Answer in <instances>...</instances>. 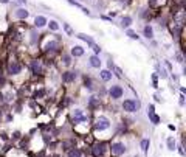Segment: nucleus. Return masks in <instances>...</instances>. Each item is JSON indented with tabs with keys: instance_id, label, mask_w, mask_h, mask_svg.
Wrapping results in <instances>:
<instances>
[{
	"instance_id": "nucleus-12",
	"label": "nucleus",
	"mask_w": 186,
	"mask_h": 157,
	"mask_svg": "<svg viewBox=\"0 0 186 157\" xmlns=\"http://www.w3.org/2000/svg\"><path fill=\"white\" fill-rule=\"evenodd\" d=\"M88 62H90V65H92L93 69H99V67H101V61H99V58H98L96 55L90 58V59H88Z\"/></svg>"
},
{
	"instance_id": "nucleus-5",
	"label": "nucleus",
	"mask_w": 186,
	"mask_h": 157,
	"mask_svg": "<svg viewBox=\"0 0 186 157\" xmlns=\"http://www.w3.org/2000/svg\"><path fill=\"white\" fill-rule=\"evenodd\" d=\"M109 95H110L112 100H119L124 95V90H123L121 86H112L109 89Z\"/></svg>"
},
{
	"instance_id": "nucleus-4",
	"label": "nucleus",
	"mask_w": 186,
	"mask_h": 157,
	"mask_svg": "<svg viewBox=\"0 0 186 157\" xmlns=\"http://www.w3.org/2000/svg\"><path fill=\"white\" fill-rule=\"evenodd\" d=\"M110 153L113 156H121L126 153V146H124V143L121 142H115V143H112L110 145Z\"/></svg>"
},
{
	"instance_id": "nucleus-15",
	"label": "nucleus",
	"mask_w": 186,
	"mask_h": 157,
	"mask_svg": "<svg viewBox=\"0 0 186 157\" xmlns=\"http://www.w3.org/2000/svg\"><path fill=\"white\" fill-rule=\"evenodd\" d=\"M140 146H141V149H143V153H147V151H149V146H151V140H149V138H143L141 143H140Z\"/></svg>"
},
{
	"instance_id": "nucleus-8",
	"label": "nucleus",
	"mask_w": 186,
	"mask_h": 157,
	"mask_svg": "<svg viewBox=\"0 0 186 157\" xmlns=\"http://www.w3.org/2000/svg\"><path fill=\"white\" fill-rule=\"evenodd\" d=\"M76 78H78V73L73 72V70H68V72H64L62 73V81L64 82H73Z\"/></svg>"
},
{
	"instance_id": "nucleus-28",
	"label": "nucleus",
	"mask_w": 186,
	"mask_h": 157,
	"mask_svg": "<svg viewBox=\"0 0 186 157\" xmlns=\"http://www.w3.org/2000/svg\"><path fill=\"white\" fill-rule=\"evenodd\" d=\"M64 28H65V31H67L68 34H73V30L70 28V25H68V23H64Z\"/></svg>"
},
{
	"instance_id": "nucleus-1",
	"label": "nucleus",
	"mask_w": 186,
	"mask_h": 157,
	"mask_svg": "<svg viewBox=\"0 0 186 157\" xmlns=\"http://www.w3.org/2000/svg\"><path fill=\"white\" fill-rule=\"evenodd\" d=\"M140 109V101L138 100H124L123 101V111L126 112H136Z\"/></svg>"
},
{
	"instance_id": "nucleus-7",
	"label": "nucleus",
	"mask_w": 186,
	"mask_h": 157,
	"mask_svg": "<svg viewBox=\"0 0 186 157\" xmlns=\"http://www.w3.org/2000/svg\"><path fill=\"white\" fill-rule=\"evenodd\" d=\"M31 72L34 75H42L44 73V65H42V62L39 61V59L31 61Z\"/></svg>"
},
{
	"instance_id": "nucleus-25",
	"label": "nucleus",
	"mask_w": 186,
	"mask_h": 157,
	"mask_svg": "<svg viewBox=\"0 0 186 157\" xmlns=\"http://www.w3.org/2000/svg\"><path fill=\"white\" fill-rule=\"evenodd\" d=\"M127 36H129L130 39H138V38H140V36H138L135 31H132V30H127Z\"/></svg>"
},
{
	"instance_id": "nucleus-23",
	"label": "nucleus",
	"mask_w": 186,
	"mask_h": 157,
	"mask_svg": "<svg viewBox=\"0 0 186 157\" xmlns=\"http://www.w3.org/2000/svg\"><path fill=\"white\" fill-rule=\"evenodd\" d=\"M149 120L154 123V124H158L160 123V117L158 115H155V114H152V115H149Z\"/></svg>"
},
{
	"instance_id": "nucleus-32",
	"label": "nucleus",
	"mask_w": 186,
	"mask_h": 157,
	"mask_svg": "<svg viewBox=\"0 0 186 157\" xmlns=\"http://www.w3.org/2000/svg\"><path fill=\"white\" fill-rule=\"evenodd\" d=\"M178 153L182 154V156H185V151H183V146H178Z\"/></svg>"
},
{
	"instance_id": "nucleus-18",
	"label": "nucleus",
	"mask_w": 186,
	"mask_h": 157,
	"mask_svg": "<svg viewBox=\"0 0 186 157\" xmlns=\"http://www.w3.org/2000/svg\"><path fill=\"white\" fill-rule=\"evenodd\" d=\"M16 16L19 17V19H27V17H28V11L27 9H17L16 11Z\"/></svg>"
},
{
	"instance_id": "nucleus-6",
	"label": "nucleus",
	"mask_w": 186,
	"mask_h": 157,
	"mask_svg": "<svg viewBox=\"0 0 186 157\" xmlns=\"http://www.w3.org/2000/svg\"><path fill=\"white\" fill-rule=\"evenodd\" d=\"M22 72V64L17 62V61H11L9 62V67H8V73L9 75H19Z\"/></svg>"
},
{
	"instance_id": "nucleus-19",
	"label": "nucleus",
	"mask_w": 186,
	"mask_h": 157,
	"mask_svg": "<svg viewBox=\"0 0 186 157\" xmlns=\"http://www.w3.org/2000/svg\"><path fill=\"white\" fill-rule=\"evenodd\" d=\"M76 38H78V39H82V41H85L87 44H90V45L93 44V39H92V38H88V36H85V34H82V33L76 34Z\"/></svg>"
},
{
	"instance_id": "nucleus-13",
	"label": "nucleus",
	"mask_w": 186,
	"mask_h": 157,
	"mask_svg": "<svg viewBox=\"0 0 186 157\" xmlns=\"http://www.w3.org/2000/svg\"><path fill=\"white\" fill-rule=\"evenodd\" d=\"M99 76H101V80L103 81H110L112 80V72L110 70H101Z\"/></svg>"
},
{
	"instance_id": "nucleus-11",
	"label": "nucleus",
	"mask_w": 186,
	"mask_h": 157,
	"mask_svg": "<svg viewBox=\"0 0 186 157\" xmlns=\"http://www.w3.org/2000/svg\"><path fill=\"white\" fill-rule=\"evenodd\" d=\"M84 55V48L81 45H75L73 48H71V56H75V58H79Z\"/></svg>"
},
{
	"instance_id": "nucleus-22",
	"label": "nucleus",
	"mask_w": 186,
	"mask_h": 157,
	"mask_svg": "<svg viewBox=\"0 0 186 157\" xmlns=\"http://www.w3.org/2000/svg\"><path fill=\"white\" fill-rule=\"evenodd\" d=\"M47 23H48L50 30H53V31H57V30H59V25H57L56 20H50V22H47Z\"/></svg>"
},
{
	"instance_id": "nucleus-10",
	"label": "nucleus",
	"mask_w": 186,
	"mask_h": 157,
	"mask_svg": "<svg viewBox=\"0 0 186 157\" xmlns=\"http://www.w3.org/2000/svg\"><path fill=\"white\" fill-rule=\"evenodd\" d=\"M47 17H44V16H36V19H34V25L37 27V28H42V27H45L47 25Z\"/></svg>"
},
{
	"instance_id": "nucleus-26",
	"label": "nucleus",
	"mask_w": 186,
	"mask_h": 157,
	"mask_svg": "<svg viewBox=\"0 0 186 157\" xmlns=\"http://www.w3.org/2000/svg\"><path fill=\"white\" fill-rule=\"evenodd\" d=\"M92 48H93V51L96 53V55H98V53H101V47H99V45H96V44H95V42L92 44Z\"/></svg>"
},
{
	"instance_id": "nucleus-27",
	"label": "nucleus",
	"mask_w": 186,
	"mask_h": 157,
	"mask_svg": "<svg viewBox=\"0 0 186 157\" xmlns=\"http://www.w3.org/2000/svg\"><path fill=\"white\" fill-rule=\"evenodd\" d=\"M152 114H155V106L154 104H151L147 107V115H152Z\"/></svg>"
},
{
	"instance_id": "nucleus-24",
	"label": "nucleus",
	"mask_w": 186,
	"mask_h": 157,
	"mask_svg": "<svg viewBox=\"0 0 186 157\" xmlns=\"http://www.w3.org/2000/svg\"><path fill=\"white\" fill-rule=\"evenodd\" d=\"M62 62H64V65H70L71 64V58L68 55H62Z\"/></svg>"
},
{
	"instance_id": "nucleus-9",
	"label": "nucleus",
	"mask_w": 186,
	"mask_h": 157,
	"mask_svg": "<svg viewBox=\"0 0 186 157\" xmlns=\"http://www.w3.org/2000/svg\"><path fill=\"white\" fill-rule=\"evenodd\" d=\"M57 48H59V42L57 41H50L48 44L45 45V51L47 53H55V51H57Z\"/></svg>"
},
{
	"instance_id": "nucleus-14",
	"label": "nucleus",
	"mask_w": 186,
	"mask_h": 157,
	"mask_svg": "<svg viewBox=\"0 0 186 157\" xmlns=\"http://www.w3.org/2000/svg\"><path fill=\"white\" fill-rule=\"evenodd\" d=\"M81 156H82V151L78 148H71L67 153V157H81Z\"/></svg>"
},
{
	"instance_id": "nucleus-16",
	"label": "nucleus",
	"mask_w": 186,
	"mask_h": 157,
	"mask_svg": "<svg viewBox=\"0 0 186 157\" xmlns=\"http://www.w3.org/2000/svg\"><path fill=\"white\" fill-rule=\"evenodd\" d=\"M130 25H132V17L130 16H124L121 19V27L123 28H129Z\"/></svg>"
},
{
	"instance_id": "nucleus-20",
	"label": "nucleus",
	"mask_w": 186,
	"mask_h": 157,
	"mask_svg": "<svg viewBox=\"0 0 186 157\" xmlns=\"http://www.w3.org/2000/svg\"><path fill=\"white\" fill-rule=\"evenodd\" d=\"M88 106H90V107H96V106H99V100L96 98V96H92V98L88 100Z\"/></svg>"
},
{
	"instance_id": "nucleus-17",
	"label": "nucleus",
	"mask_w": 186,
	"mask_h": 157,
	"mask_svg": "<svg viewBox=\"0 0 186 157\" xmlns=\"http://www.w3.org/2000/svg\"><path fill=\"white\" fill-rule=\"evenodd\" d=\"M144 38H147V39H152L154 38V30H152V27L151 25H146L144 27Z\"/></svg>"
},
{
	"instance_id": "nucleus-30",
	"label": "nucleus",
	"mask_w": 186,
	"mask_h": 157,
	"mask_svg": "<svg viewBox=\"0 0 186 157\" xmlns=\"http://www.w3.org/2000/svg\"><path fill=\"white\" fill-rule=\"evenodd\" d=\"M115 72H116V76H118V78L123 76V75H121V69H119V67H115Z\"/></svg>"
},
{
	"instance_id": "nucleus-2",
	"label": "nucleus",
	"mask_w": 186,
	"mask_h": 157,
	"mask_svg": "<svg viewBox=\"0 0 186 157\" xmlns=\"http://www.w3.org/2000/svg\"><path fill=\"white\" fill-rule=\"evenodd\" d=\"M110 128V120L104 117V115H101L96 118V122H95V129L96 131H106V129H109Z\"/></svg>"
},
{
	"instance_id": "nucleus-31",
	"label": "nucleus",
	"mask_w": 186,
	"mask_h": 157,
	"mask_svg": "<svg viewBox=\"0 0 186 157\" xmlns=\"http://www.w3.org/2000/svg\"><path fill=\"white\" fill-rule=\"evenodd\" d=\"M180 106H185V95H180Z\"/></svg>"
},
{
	"instance_id": "nucleus-21",
	"label": "nucleus",
	"mask_w": 186,
	"mask_h": 157,
	"mask_svg": "<svg viewBox=\"0 0 186 157\" xmlns=\"http://www.w3.org/2000/svg\"><path fill=\"white\" fill-rule=\"evenodd\" d=\"M167 149H169V151H174V149H175V140H174V137H169V138H167Z\"/></svg>"
},
{
	"instance_id": "nucleus-3",
	"label": "nucleus",
	"mask_w": 186,
	"mask_h": 157,
	"mask_svg": "<svg viewBox=\"0 0 186 157\" xmlns=\"http://www.w3.org/2000/svg\"><path fill=\"white\" fill-rule=\"evenodd\" d=\"M106 151H107V143L106 142H99L96 145H93V148H92V153H93L95 157H104Z\"/></svg>"
},
{
	"instance_id": "nucleus-34",
	"label": "nucleus",
	"mask_w": 186,
	"mask_h": 157,
	"mask_svg": "<svg viewBox=\"0 0 186 157\" xmlns=\"http://www.w3.org/2000/svg\"><path fill=\"white\" fill-rule=\"evenodd\" d=\"M9 0H0V3H8Z\"/></svg>"
},
{
	"instance_id": "nucleus-33",
	"label": "nucleus",
	"mask_w": 186,
	"mask_h": 157,
	"mask_svg": "<svg viewBox=\"0 0 186 157\" xmlns=\"http://www.w3.org/2000/svg\"><path fill=\"white\" fill-rule=\"evenodd\" d=\"M154 98H155V101H158V103L161 101V98H160V96H158V95H155V96H154Z\"/></svg>"
},
{
	"instance_id": "nucleus-29",
	"label": "nucleus",
	"mask_w": 186,
	"mask_h": 157,
	"mask_svg": "<svg viewBox=\"0 0 186 157\" xmlns=\"http://www.w3.org/2000/svg\"><path fill=\"white\" fill-rule=\"evenodd\" d=\"M160 76H161V78H167V73H166V70H164V69H161V72H160Z\"/></svg>"
}]
</instances>
